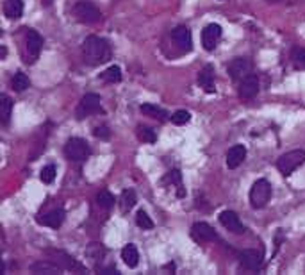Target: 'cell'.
Segmentation results:
<instances>
[{
	"mask_svg": "<svg viewBox=\"0 0 305 275\" xmlns=\"http://www.w3.org/2000/svg\"><path fill=\"white\" fill-rule=\"evenodd\" d=\"M170 118H172V124H175V125H184V124H187V122L191 120V114H190V111L180 109V111H175V113H173Z\"/></svg>",
	"mask_w": 305,
	"mask_h": 275,
	"instance_id": "cell-34",
	"label": "cell"
},
{
	"mask_svg": "<svg viewBox=\"0 0 305 275\" xmlns=\"http://www.w3.org/2000/svg\"><path fill=\"white\" fill-rule=\"evenodd\" d=\"M238 259H239V265H241L243 268L255 272V270H259L261 265H263L264 256H263V250H255V248H246V250L239 252Z\"/></svg>",
	"mask_w": 305,
	"mask_h": 275,
	"instance_id": "cell-10",
	"label": "cell"
},
{
	"mask_svg": "<svg viewBox=\"0 0 305 275\" xmlns=\"http://www.w3.org/2000/svg\"><path fill=\"white\" fill-rule=\"evenodd\" d=\"M93 134L100 138V140H109V138H111V131H109L107 125H97V127L93 129Z\"/></svg>",
	"mask_w": 305,
	"mask_h": 275,
	"instance_id": "cell-35",
	"label": "cell"
},
{
	"mask_svg": "<svg viewBox=\"0 0 305 275\" xmlns=\"http://www.w3.org/2000/svg\"><path fill=\"white\" fill-rule=\"evenodd\" d=\"M191 236H193L195 241H198V243H205V241H218L220 238H218L216 231L213 229V227L209 225V223L205 222H198L193 225V229H191Z\"/></svg>",
	"mask_w": 305,
	"mask_h": 275,
	"instance_id": "cell-11",
	"label": "cell"
},
{
	"mask_svg": "<svg viewBox=\"0 0 305 275\" xmlns=\"http://www.w3.org/2000/svg\"><path fill=\"white\" fill-rule=\"evenodd\" d=\"M82 57L91 66H99L111 59V47L99 36H88L82 43Z\"/></svg>",
	"mask_w": 305,
	"mask_h": 275,
	"instance_id": "cell-1",
	"label": "cell"
},
{
	"mask_svg": "<svg viewBox=\"0 0 305 275\" xmlns=\"http://www.w3.org/2000/svg\"><path fill=\"white\" fill-rule=\"evenodd\" d=\"M114 197H112L111 193H109L107 190H104V191H100L99 195H97V204L100 205L102 209H111L112 205H114Z\"/></svg>",
	"mask_w": 305,
	"mask_h": 275,
	"instance_id": "cell-29",
	"label": "cell"
},
{
	"mask_svg": "<svg viewBox=\"0 0 305 275\" xmlns=\"http://www.w3.org/2000/svg\"><path fill=\"white\" fill-rule=\"evenodd\" d=\"M136 223H137V227H141V229H154V222H152V218L143 211V209H139V211L136 213Z\"/></svg>",
	"mask_w": 305,
	"mask_h": 275,
	"instance_id": "cell-31",
	"label": "cell"
},
{
	"mask_svg": "<svg viewBox=\"0 0 305 275\" xmlns=\"http://www.w3.org/2000/svg\"><path fill=\"white\" fill-rule=\"evenodd\" d=\"M11 111H13V100L7 95H2L0 97V122H2V125H7L11 118Z\"/></svg>",
	"mask_w": 305,
	"mask_h": 275,
	"instance_id": "cell-25",
	"label": "cell"
},
{
	"mask_svg": "<svg viewBox=\"0 0 305 275\" xmlns=\"http://www.w3.org/2000/svg\"><path fill=\"white\" fill-rule=\"evenodd\" d=\"M52 2H54V0H43V4H45V6H50Z\"/></svg>",
	"mask_w": 305,
	"mask_h": 275,
	"instance_id": "cell-38",
	"label": "cell"
},
{
	"mask_svg": "<svg viewBox=\"0 0 305 275\" xmlns=\"http://www.w3.org/2000/svg\"><path fill=\"white\" fill-rule=\"evenodd\" d=\"M122 259L129 268H136L137 263H139V252H137L136 245H132V243L125 245L122 250Z\"/></svg>",
	"mask_w": 305,
	"mask_h": 275,
	"instance_id": "cell-21",
	"label": "cell"
},
{
	"mask_svg": "<svg viewBox=\"0 0 305 275\" xmlns=\"http://www.w3.org/2000/svg\"><path fill=\"white\" fill-rule=\"evenodd\" d=\"M271 198V184L266 179H259L253 182L250 190V204L253 209H263Z\"/></svg>",
	"mask_w": 305,
	"mask_h": 275,
	"instance_id": "cell-6",
	"label": "cell"
},
{
	"mask_svg": "<svg viewBox=\"0 0 305 275\" xmlns=\"http://www.w3.org/2000/svg\"><path fill=\"white\" fill-rule=\"evenodd\" d=\"M64 155L74 163H82L91 155V147L82 138H70L64 145Z\"/></svg>",
	"mask_w": 305,
	"mask_h": 275,
	"instance_id": "cell-2",
	"label": "cell"
},
{
	"mask_svg": "<svg viewBox=\"0 0 305 275\" xmlns=\"http://www.w3.org/2000/svg\"><path fill=\"white\" fill-rule=\"evenodd\" d=\"M4 14L9 20H18L24 14V0H6L4 2Z\"/></svg>",
	"mask_w": 305,
	"mask_h": 275,
	"instance_id": "cell-20",
	"label": "cell"
},
{
	"mask_svg": "<svg viewBox=\"0 0 305 275\" xmlns=\"http://www.w3.org/2000/svg\"><path fill=\"white\" fill-rule=\"evenodd\" d=\"M221 38V27L218 24H209L202 31V45L205 50H214Z\"/></svg>",
	"mask_w": 305,
	"mask_h": 275,
	"instance_id": "cell-12",
	"label": "cell"
},
{
	"mask_svg": "<svg viewBox=\"0 0 305 275\" xmlns=\"http://www.w3.org/2000/svg\"><path fill=\"white\" fill-rule=\"evenodd\" d=\"M137 198H136V191L134 190H123L122 195H120V208H122V213H129L130 209L136 205Z\"/></svg>",
	"mask_w": 305,
	"mask_h": 275,
	"instance_id": "cell-23",
	"label": "cell"
},
{
	"mask_svg": "<svg viewBox=\"0 0 305 275\" xmlns=\"http://www.w3.org/2000/svg\"><path fill=\"white\" fill-rule=\"evenodd\" d=\"M165 182H168L172 188L175 186L177 197H179V198H184V197H186V190H184V182H182V173H180L179 170H172V172L166 173Z\"/></svg>",
	"mask_w": 305,
	"mask_h": 275,
	"instance_id": "cell-19",
	"label": "cell"
},
{
	"mask_svg": "<svg viewBox=\"0 0 305 275\" xmlns=\"http://www.w3.org/2000/svg\"><path fill=\"white\" fill-rule=\"evenodd\" d=\"M56 173H57L56 166L46 165L45 168L41 170V173H39V179H41L43 184H50V182H54V179H56Z\"/></svg>",
	"mask_w": 305,
	"mask_h": 275,
	"instance_id": "cell-33",
	"label": "cell"
},
{
	"mask_svg": "<svg viewBox=\"0 0 305 275\" xmlns=\"http://www.w3.org/2000/svg\"><path fill=\"white\" fill-rule=\"evenodd\" d=\"M239 99H253V97L259 93V79L255 75H248L246 79H243L241 84H239Z\"/></svg>",
	"mask_w": 305,
	"mask_h": 275,
	"instance_id": "cell-15",
	"label": "cell"
},
{
	"mask_svg": "<svg viewBox=\"0 0 305 275\" xmlns=\"http://www.w3.org/2000/svg\"><path fill=\"white\" fill-rule=\"evenodd\" d=\"M72 13H74L75 20L81 21V24H95L102 18L100 9L89 0H79L74 7H72Z\"/></svg>",
	"mask_w": 305,
	"mask_h": 275,
	"instance_id": "cell-3",
	"label": "cell"
},
{
	"mask_svg": "<svg viewBox=\"0 0 305 275\" xmlns=\"http://www.w3.org/2000/svg\"><path fill=\"white\" fill-rule=\"evenodd\" d=\"M32 273H61L63 272V268H61L59 265H56L54 261H39V263H34V265L31 266Z\"/></svg>",
	"mask_w": 305,
	"mask_h": 275,
	"instance_id": "cell-22",
	"label": "cell"
},
{
	"mask_svg": "<svg viewBox=\"0 0 305 275\" xmlns=\"http://www.w3.org/2000/svg\"><path fill=\"white\" fill-rule=\"evenodd\" d=\"M6 54H7L6 47H2V49H0V59H6Z\"/></svg>",
	"mask_w": 305,
	"mask_h": 275,
	"instance_id": "cell-37",
	"label": "cell"
},
{
	"mask_svg": "<svg viewBox=\"0 0 305 275\" xmlns=\"http://www.w3.org/2000/svg\"><path fill=\"white\" fill-rule=\"evenodd\" d=\"M252 68H253L252 61L246 59V57H236V59H232L227 64V72L232 81H243L248 75H252Z\"/></svg>",
	"mask_w": 305,
	"mask_h": 275,
	"instance_id": "cell-7",
	"label": "cell"
},
{
	"mask_svg": "<svg viewBox=\"0 0 305 275\" xmlns=\"http://www.w3.org/2000/svg\"><path fill=\"white\" fill-rule=\"evenodd\" d=\"M291 61L296 70H305V49L295 47V49L291 50Z\"/></svg>",
	"mask_w": 305,
	"mask_h": 275,
	"instance_id": "cell-28",
	"label": "cell"
},
{
	"mask_svg": "<svg viewBox=\"0 0 305 275\" xmlns=\"http://www.w3.org/2000/svg\"><path fill=\"white\" fill-rule=\"evenodd\" d=\"M139 111L145 114V117L157 118V120H165V118L168 117V113H166L162 107L155 106V104H143V106L139 107Z\"/></svg>",
	"mask_w": 305,
	"mask_h": 275,
	"instance_id": "cell-24",
	"label": "cell"
},
{
	"mask_svg": "<svg viewBox=\"0 0 305 275\" xmlns=\"http://www.w3.org/2000/svg\"><path fill=\"white\" fill-rule=\"evenodd\" d=\"M268 2H278V0H268Z\"/></svg>",
	"mask_w": 305,
	"mask_h": 275,
	"instance_id": "cell-39",
	"label": "cell"
},
{
	"mask_svg": "<svg viewBox=\"0 0 305 275\" xmlns=\"http://www.w3.org/2000/svg\"><path fill=\"white\" fill-rule=\"evenodd\" d=\"M102 79L105 82H120L122 81V70L120 66H109L107 70L102 74Z\"/></svg>",
	"mask_w": 305,
	"mask_h": 275,
	"instance_id": "cell-30",
	"label": "cell"
},
{
	"mask_svg": "<svg viewBox=\"0 0 305 275\" xmlns=\"http://www.w3.org/2000/svg\"><path fill=\"white\" fill-rule=\"evenodd\" d=\"M99 113H104V109H102V99L97 93H86L75 109V117L79 120H84V118Z\"/></svg>",
	"mask_w": 305,
	"mask_h": 275,
	"instance_id": "cell-5",
	"label": "cell"
},
{
	"mask_svg": "<svg viewBox=\"0 0 305 275\" xmlns=\"http://www.w3.org/2000/svg\"><path fill=\"white\" fill-rule=\"evenodd\" d=\"M25 47H27V63H36V59L39 57V52L43 49V38L38 31L29 29L27 39H25Z\"/></svg>",
	"mask_w": 305,
	"mask_h": 275,
	"instance_id": "cell-9",
	"label": "cell"
},
{
	"mask_svg": "<svg viewBox=\"0 0 305 275\" xmlns=\"http://www.w3.org/2000/svg\"><path fill=\"white\" fill-rule=\"evenodd\" d=\"M172 38L184 52H190L193 49V38H191V31L186 27V25H179L172 31Z\"/></svg>",
	"mask_w": 305,
	"mask_h": 275,
	"instance_id": "cell-14",
	"label": "cell"
},
{
	"mask_svg": "<svg viewBox=\"0 0 305 275\" xmlns=\"http://www.w3.org/2000/svg\"><path fill=\"white\" fill-rule=\"evenodd\" d=\"M11 84H13V89L18 93L25 91V89L31 86V81H29V77L24 74V72H16L13 77V81H11Z\"/></svg>",
	"mask_w": 305,
	"mask_h": 275,
	"instance_id": "cell-26",
	"label": "cell"
},
{
	"mask_svg": "<svg viewBox=\"0 0 305 275\" xmlns=\"http://www.w3.org/2000/svg\"><path fill=\"white\" fill-rule=\"evenodd\" d=\"M38 223L39 225H45V227H50V229H59L61 225H63L64 222V209H54V211L46 213V215L43 216H38Z\"/></svg>",
	"mask_w": 305,
	"mask_h": 275,
	"instance_id": "cell-16",
	"label": "cell"
},
{
	"mask_svg": "<svg viewBox=\"0 0 305 275\" xmlns=\"http://www.w3.org/2000/svg\"><path fill=\"white\" fill-rule=\"evenodd\" d=\"M245 157H246L245 145H234V147H230L227 152V166L230 170L238 168V166L245 161Z\"/></svg>",
	"mask_w": 305,
	"mask_h": 275,
	"instance_id": "cell-18",
	"label": "cell"
},
{
	"mask_svg": "<svg viewBox=\"0 0 305 275\" xmlns=\"http://www.w3.org/2000/svg\"><path fill=\"white\" fill-rule=\"evenodd\" d=\"M220 223L228 231V233H234V234H243L245 233V225L241 223L239 216L236 215L234 211H223L220 213Z\"/></svg>",
	"mask_w": 305,
	"mask_h": 275,
	"instance_id": "cell-13",
	"label": "cell"
},
{
	"mask_svg": "<svg viewBox=\"0 0 305 275\" xmlns=\"http://www.w3.org/2000/svg\"><path fill=\"white\" fill-rule=\"evenodd\" d=\"M46 256L50 258V261H54L56 265H59L63 270H72V272H84V266L81 263L75 261L72 256H68L63 250H46Z\"/></svg>",
	"mask_w": 305,
	"mask_h": 275,
	"instance_id": "cell-8",
	"label": "cell"
},
{
	"mask_svg": "<svg viewBox=\"0 0 305 275\" xmlns=\"http://www.w3.org/2000/svg\"><path fill=\"white\" fill-rule=\"evenodd\" d=\"M137 138H139L143 143H155V140H157L154 129L150 127H137Z\"/></svg>",
	"mask_w": 305,
	"mask_h": 275,
	"instance_id": "cell-32",
	"label": "cell"
},
{
	"mask_svg": "<svg viewBox=\"0 0 305 275\" xmlns=\"http://www.w3.org/2000/svg\"><path fill=\"white\" fill-rule=\"evenodd\" d=\"M104 254H105V248L102 247V245H99V243H91L88 248H86V256H88V258L91 259V263L102 261Z\"/></svg>",
	"mask_w": 305,
	"mask_h": 275,
	"instance_id": "cell-27",
	"label": "cell"
},
{
	"mask_svg": "<svg viewBox=\"0 0 305 275\" xmlns=\"http://www.w3.org/2000/svg\"><path fill=\"white\" fill-rule=\"evenodd\" d=\"M198 84L203 88V91L207 93H214L216 88H214V66L213 64H205V66L200 70L198 74Z\"/></svg>",
	"mask_w": 305,
	"mask_h": 275,
	"instance_id": "cell-17",
	"label": "cell"
},
{
	"mask_svg": "<svg viewBox=\"0 0 305 275\" xmlns=\"http://www.w3.org/2000/svg\"><path fill=\"white\" fill-rule=\"evenodd\" d=\"M305 163V150H291L286 152L284 155H280L277 161V168L280 170V173L284 177H289L296 168H300Z\"/></svg>",
	"mask_w": 305,
	"mask_h": 275,
	"instance_id": "cell-4",
	"label": "cell"
},
{
	"mask_svg": "<svg viewBox=\"0 0 305 275\" xmlns=\"http://www.w3.org/2000/svg\"><path fill=\"white\" fill-rule=\"evenodd\" d=\"M102 275H120V272L116 268H105V270H100Z\"/></svg>",
	"mask_w": 305,
	"mask_h": 275,
	"instance_id": "cell-36",
	"label": "cell"
}]
</instances>
